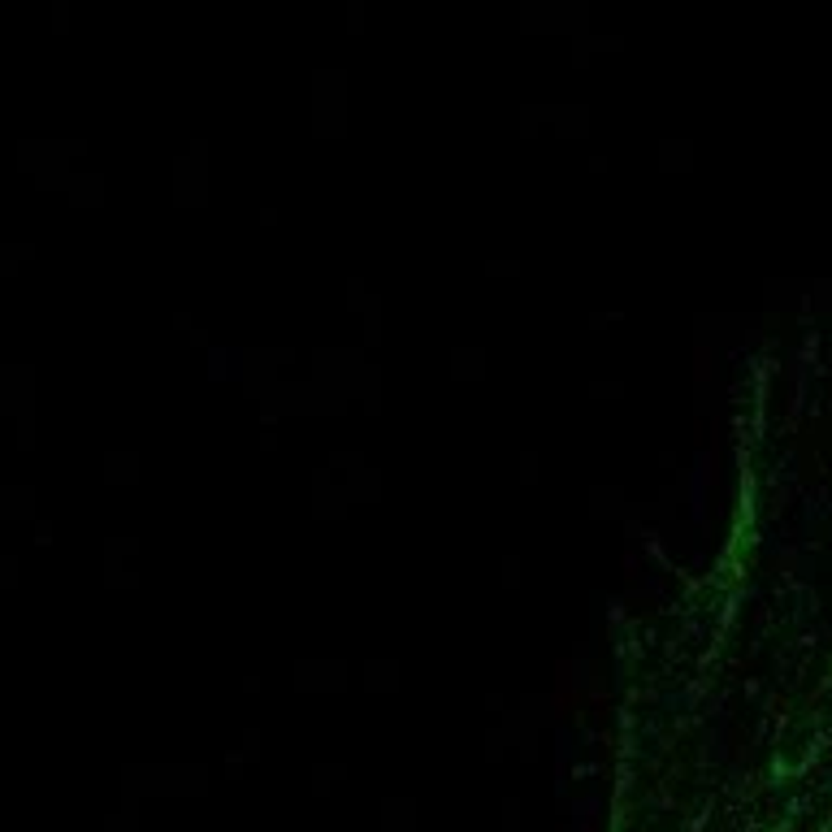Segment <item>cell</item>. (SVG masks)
Listing matches in <instances>:
<instances>
[{
  "instance_id": "cell-1",
  "label": "cell",
  "mask_w": 832,
  "mask_h": 832,
  "mask_svg": "<svg viewBox=\"0 0 832 832\" xmlns=\"http://www.w3.org/2000/svg\"><path fill=\"white\" fill-rule=\"evenodd\" d=\"M785 550L789 642L750 646V681L693 715V741L642 724L603 832H832V538L819 572H802L793 538Z\"/></svg>"
}]
</instances>
